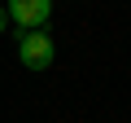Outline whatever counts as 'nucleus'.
I'll use <instances>...</instances> for the list:
<instances>
[{"mask_svg":"<svg viewBox=\"0 0 131 123\" xmlns=\"http://www.w3.org/2000/svg\"><path fill=\"white\" fill-rule=\"evenodd\" d=\"M18 61L26 71H48L52 61H57V44L52 35L39 27V31H18Z\"/></svg>","mask_w":131,"mask_h":123,"instance_id":"f257e3e1","label":"nucleus"},{"mask_svg":"<svg viewBox=\"0 0 131 123\" xmlns=\"http://www.w3.org/2000/svg\"><path fill=\"white\" fill-rule=\"evenodd\" d=\"M5 13L9 22H18V31H39L52 18V0H9Z\"/></svg>","mask_w":131,"mask_h":123,"instance_id":"f03ea898","label":"nucleus"},{"mask_svg":"<svg viewBox=\"0 0 131 123\" xmlns=\"http://www.w3.org/2000/svg\"><path fill=\"white\" fill-rule=\"evenodd\" d=\"M5 27H9V13H5V5H0V35H5Z\"/></svg>","mask_w":131,"mask_h":123,"instance_id":"7ed1b4c3","label":"nucleus"}]
</instances>
